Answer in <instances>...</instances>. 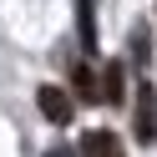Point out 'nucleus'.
<instances>
[{
  "instance_id": "1",
  "label": "nucleus",
  "mask_w": 157,
  "mask_h": 157,
  "mask_svg": "<svg viewBox=\"0 0 157 157\" xmlns=\"http://www.w3.org/2000/svg\"><path fill=\"white\" fill-rule=\"evenodd\" d=\"M137 142H157V86L142 81L137 86V122H132Z\"/></svg>"
},
{
  "instance_id": "6",
  "label": "nucleus",
  "mask_w": 157,
  "mask_h": 157,
  "mask_svg": "<svg viewBox=\"0 0 157 157\" xmlns=\"http://www.w3.org/2000/svg\"><path fill=\"white\" fill-rule=\"evenodd\" d=\"M76 36H81L86 51H96V10H91V0H76Z\"/></svg>"
},
{
  "instance_id": "7",
  "label": "nucleus",
  "mask_w": 157,
  "mask_h": 157,
  "mask_svg": "<svg viewBox=\"0 0 157 157\" xmlns=\"http://www.w3.org/2000/svg\"><path fill=\"white\" fill-rule=\"evenodd\" d=\"M46 157H81V152H71V147H56V152H46Z\"/></svg>"
},
{
  "instance_id": "5",
  "label": "nucleus",
  "mask_w": 157,
  "mask_h": 157,
  "mask_svg": "<svg viewBox=\"0 0 157 157\" xmlns=\"http://www.w3.org/2000/svg\"><path fill=\"white\" fill-rule=\"evenodd\" d=\"M81 157H122V142H117V132H86Z\"/></svg>"
},
{
  "instance_id": "4",
  "label": "nucleus",
  "mask_w": 157,
  "mask_h": 157,
  "mask_svg": "<svg viewBox=\"0 0 157 157\" xmlns=\"http://www.w3.org/2000/svg\"><path fill=\"white\" fill-rule=\"evenodd\" d=\"M71 91L81 96V101H101V76H96L91 66H71Z\"/></svg>"
},
{
  "instance_id": "3",
  "label": "nucleus",
  "mask_w": 157,
  "mask_h": 157,
  "mask_svg": "<svg viewBox=\"0 0 157 157\" xmlns=\"http://www.w3.org/2000/svg\"><path fill=\"white\" fill-rule=\"evenodd\" d=\"M101 101H112V106L127 101V66L122 61H106L101 66Z\"/></svg>"
},
{
  "instance_id": "2",
  "label": "nucleus",
  "mask_w": 157,
  "mask_h": 157,
  "mask_svg": "<svg viewBox=\"0 0 157 157\" xmlns=\"http://www.w3.org/2000/svg\"><path fill=\"white\" fill-rule=\"evenodd\" d=\"M36 106H41V117L51 127H71V96H66L61 86H41V91H36Z\"/></svg>"
}]
</instances>
